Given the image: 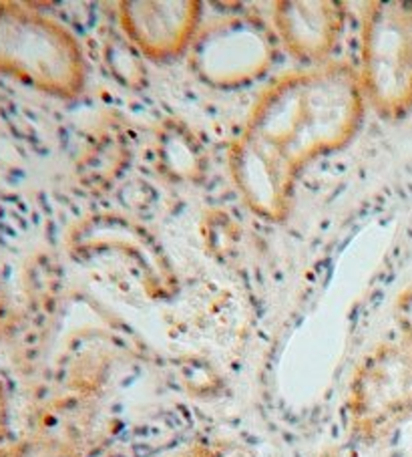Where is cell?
Segmentation results:
<instances>
[{"instance_id":"cell-4","label":"cell","mask_w":412,"mask_h":457,"mask_svg":"<svg viewBox=\"0 0 412 457\" xmlns=\"http://www.w3.org/2000/svg\"><path fill=\"white\" fill-rule=\"evenodd\" d=\"M346 428L375 445L412 421V337L376 345L356 365L346 393Z\"/></svg>"},{"instance_id":"cell-6","label":"cell","mask_w":412,"mask_h":457,"mask_svg":"<svg viewBox=\"0 0 412 457\" xmlns=\"http://www.w3.org/2000/svg\"><path fill=\"white\" fill-rule=\"evenodd\" d=\"M274 29L282 45L308 67L328 62L344 30V6L334 0H288L274 4Z\"/></svg>"},{"instance_id":"cell-7","label":"cell","mask_w":412,"mask_h":457,"mask_svg":"<svg viewBox=\"0 0 412 457\" xmlns=\"http://www.w3.org/2000/svg\"><path fill=\"white\" fill-rule=\"evenodd\" d=\"M202 77L211 83H243L260 75L269 62V45L253 25L219 27L197 43Z\"/></svg>"},{"instance_id":"cell-5","label":"cell","mask_w":412,"mask_h":457,"mask_svg":"<svg viewBox=\"0 0 412 457\" xmlns=\"http://www.w3.org/2000/svg\"><path fill=\"white\" fill-rule=\"evenodd\" d=\"M202 9L195 0H127L119 4V25L147 59L169 61L195 43Z\"/></svg>"},{"instance_id":"cell-2","label":"cell","mask_w":412,"mask_h":457,"mask_svg":"<svg viewBox=\"0 0 412 457\" xmlns=\"http://www.w3.org/2000/svg\"><path fill=\"white\" fill-rule=\"evenodd\" d=\"M0 77L53 97H77L87 79L81 43L49 14L0 3Z\"/></svg>"},{"instance_id":"cell-10","label":"cell","mask_w":412,"mask_h":457,"mask_svg":"<svg viewBox=\"0 0 412 457\" xmlns=\"http://www.w3.org/2000/svg\"><path fill=\"white\" fill-rule=\"evenodd\" d=\"M173 457H221L218 449H213L211 445H192L184 449V452L176 453Z\"/></svg>"},{"instance_id":"cell-3","label":"cell","mask_w":412,"mask_h":457,"mask_svg":"<svg viewBox=\"0 0 412 457\" xmlns=\"http://www.w3.org/2000/svg\"><path fill=\"white\" fill-rule=\"evenodd\" d=\"M360 83L367 104L383 120L412 109V3L367 4L360 29Z\"/></svg>"},{"instance_id":"cell-8","label":"cell","mask_w":412,"mask_h":457,"mask_svg":"<svg viewBox=\"0 0 412 457\" xmlns=\"http://www.w3.org/2000/svg\"><path fill=\"white\" fill-rule=\"evenodd\" d=\"M97 445L89 423H49L27 437L0 444V457H93Z\"/></svg>"},{"instance_id":"cell-9","label":"cell","mask_w":412,"mask_h":457,"mask_svg":"<svg viewBox=\"0 0 412 457\" xmlns=\"http://www.w3.org/2000/svg\"><path fill=\"white\" fill-rule=\"evenodd\" d=\"M11 436V403L6 395L4 383L0 381V444H4Z\"/></svg>"},{"instance_id":"cell-1","label":"cell","mask_w":412,"mask_h":457,"mask_svg":"<svg viewBox=\"0 0 412 457\" xmlns=\"http://www.w3.org/2000/svg\"><path fill=\"white\" fill-rule=\"evenodd\" d=\"M356 67L328 61L280 75L253 101L229 152V173L253 216L284 222L298 179L356 137L367 115Z\"/></svg>"}]
</instances>
